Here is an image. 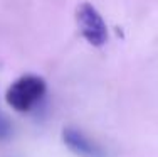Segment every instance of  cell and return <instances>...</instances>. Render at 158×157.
<instances>
[{"instance_id":"3957f363","label":"cell","mask_w":158,"mask_h":157,"mask_svg":"<svg viewBox=\"0 0 158 157\" xmlns=\"http://www.w3.org/2000/svg\"><path fill=\"white\" fill-rule=\"evenodd\" d=\"M62 140L74 154L81 157H103L104 152L98 144L91 142L84 133H81L76 129H64Z\"/></svg>"},{"instance_id":"6da1fadb","label":"cell","mask_w":158,"mask_h":157,"mask_svg":"<svg viewBox=\"0 0 158 157\" xmlns=\"http://www.w3.org/2000/svg\"><path fill=\"white\" fill-rule=\"evenodd\" d=\"M46 81L37 74H24L9 86L5 100L15 111H31L46 95Z\"/></svg>"},{"instance_id":"277c9868","label":"cell","mask_w":158,"mask_h":157,"mask_svg":"<svg viewBox=\"0 0 158 157\" xmlns=\"http://www.w3.org/2000/svg\"><path fill=\"white\" fill-rule=\"evenodd\" d=\"M10 132H12V125H10V122L7 120L5 117L0 115V140H5L7 137L10 135Z\"/></svg>"},{"instance_id":"7a4b0ae2","label":"cell","mask_w":158,"mask_h":157,"mask_svg":"<svg viewBox=\"0 0 158 157\" xmlns=\"http://www.w3.org/2000/svg\"><path fill=\"white\" fill-rule=\"evenodd\" d=\"M76 22L82 37L91 46L101 47L108 41V29L101 14L89 2H82L76 9Z\"/></svg>"}]
</instances>
